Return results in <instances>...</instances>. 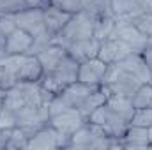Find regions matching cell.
<instances>
[{"instance_id": "cell-1", "label": "cell", "mask_w": 152, "mask_h": 150, "mask_svg": "<svg viewBox=\"0 0 152 150\" xmlns=\"http://www.w3.org/2000/svg\"><path fill=\"white\" fill-rule=\"evenodd\" d=\"M90 37H94V20L90 16H87L85 12H76L66 23V27L55 36L53 42L67 48L69 44H73L76 41H83V39Z\"/></svg>"}, {"instance_id": "cell-2", "label": "cell", "mask_w": 152, "mask_h": 150, "mask_svg": "<svg viewBox=\"0 0 152 150\" xmlns=\"http://www.w3.org/2000/svg\"><path fill=\"white\" fill-rule=\"evenodd\" d=\"M117 23H115V30L112 34L110 39H122L124 42H127L136 53H142L147 46H149V37H145L133 23L129 21H124V20H118L115 16Z\"/></svg>"}, {"instance_id": "cell-3", "label": "cell", "mask_w": 152, "mask_h": 150, "mask_svg": "<svg viewBox=\"0 0 152 150\" xmlns=\"http://www.w3.org/2000/svg\"><path fill=\"white\" fill-rule=\"evenodd\" d=\"M14 21L18 28H23L28 32L32 37L46 32V23H44V7H28L14 14Z\"/></svg>"}, {"instance_id": "cell-4", "label": "cell", "mask_w": 152, "mask_h": 150, "mask_svg": "<svg viewBox=\"0 0 152 150\" xmlns=\"http://www.w3.org/2000/svg\"><path fill=\"white\" fill-rule=\"evenodd\" d=\"M85 122H87V120L83 118V115L78 111L76 108H67V110L57 113V115H51L48 124H50L51 127H55L58 133L71 136V134L76 133Z\"/></svg>"}, {"instance_id": "cell-5", "label": "cell", "mask_w": 152, "mask_h": 150, "mask_svg": "<svg viewBox=\"0 0 152 150\" xmlns=\"http://www.w3.org/2000/svg\"><path fill=\"white\" fill-rule=\"evenodd\" d=\"M131 53H136V51L122 39H106L99 46L97 58H101L104 64H115V62L124 60Z\"/></svg>"}, {"instance_id": "cell-6", "label": "cell", "mask_w": 152, "mask_h": 150, "mask_svg": "<svg viewBox=\"0 0 152 150\" xmlns=\"http://www.w3.org/2000/svg\"><path fill=\"white\" fill-rule=\"evenodd\" d=\"M99 85H88V83H83V81H78L76 79L75 83H69L62 94H58V97L64 101V104L67 108H78Z\"/></svg>"}, {"instance_id": "cell-7", "label": "cell", "mask_w": 152, "mask_h": 150, "mask_svg": "<svg viewBox=\"0 0 152 150\" xmlns=\"http://www.w3.org/2000/svg\"><path fill=\"white\" fill-rule=\"evenodd\" d=\"M106 69H108V64H104L101 58H97V57L88 58V60L80 64L78 81H83V83H88V85H101Z\"/></svg>"}, {"instance_id": "cell-8", "label": "cell", "mask_w": 152, "mask_h": 150, "mask_svg": "<svg viewBox=\"0 0 152 150\" xmlns=\"http://www.w3.org/2000/svg\"><path fill=\"white\" fill-rule=\"evenodd\" d=\"M78 69H80V62L75 60L69 53H66L64 58H62L48 74H44V76L55 78V79H58V81L69 85V83H75L76 79H78Z\"/></svg>"}, {"instance_id": "cell-9", "label": "cell", "mask_w": 152, "mask_h": 150, "mask_svg": "<svg viewBox=\"0 0 152 150\" xmlns=\"http://www.w3.org/2000/svg\"><path fill=\"white\" fill-rule=\"evenodd\" d=\"M120 64L131 74L136 76L142 83H151L152 81V69H151V66L147 64V60L143 58L142 53H131L124 60H120Z\"/></svg>"}, {"instance_id": "cell-10", "label": "cell", "mask_w": 152, "mask_h": 150, "mask_svg": "<svg viewBox=\"0 0 152 150\" xmlns=\"http://www.w3.org/2000/svg\"><path fill=\"white\" fill-rule=\"evenodd\" d=\"M122 149H149L151 140H149V129L140 127V125H131L126 129V133L120 138Z\"/></svg>"}, {"instance_id": "cell-11", "label": "cell", "mask_w": 152, "mask_h": 150, "mask_svg": "<svg viewBox=\"0 0 152 150\" xmlns=\"http://www.w3.org/2000/svg\"><path fill=\"white\" fill-rule=\"evenodd\" d=\"M99 46H101V42H99L97 39L90 37V39H83V41H76L73 44H69L66 50H67V53H69L75 60H78V62L81 64V62H85V60H88V58L97 57Z\"/></svg>"}, {"instance_id": "cell-12", "label": "cell", "mask_w": 152, "mask_h": 150, "mask_svg": "<svg viewBox=\"0 0 152 150\" xmlns=\"http://www.w3.org/2000/svg\"><path fill=\"white\" fill-rule=\"evenodd\" d=\"M32 42H34V37L28 32H25L23 28H16L5 37V55L28 53Z\"/></svg>"}, {"instance_id": "cell-13", "label": "cell", "mask_w": 152, "mask_h": 150, "mask_svg": "<svg viewBox=\"0 0 152 150\" xmlns=\"http://www.w3.org/2000/svg\"><path fill=\"white\" fill-rule=\"evenodd\" d=\"M71 12H66V11H62V9H58V7H55V5H46L44 7V23H46V30L50 32V34H53V36H57L64 27H66V23L71 20Z\"/></svg>"}, {"instance_id": "cell-14", "label": "cell", "mask_w": 152, "mask_h": 150, "mask_svg": "<svg viewBox=\"0 0 152 150\" xmlns=\"http://www.w3.org/2000/svg\"><path fill=\"white\" fill-rule=\"evenodd\" d=\"M110 95H112V94H110V90L101 83V85H99V87H97V88H96V90H94V92H92V94H90V95H88V97H87V99L78 106V108H76V110L83 115V118H85V120H88V117L96 111L101 104H104V103H106V99H108Z\"/></svg>"}, {"instance_id": "cell-15", "label": "cell", "mask_w": 152, "mask_h": 150, "mask_svg": "<svg viewBox=\"0 0 152 150\" xmlns=\"http://www.w3.org/2000/svg\"><path fill=\"white\" fill-rule=\"evenodd\" d=\"M67 53V50L64 48V46H60V44H57V42H53V44H50V46H46L42 51H39L37 53V58L39 62H41V66H42V71H44V74H48L62 58H64V55ZM42 74V76H44Z\"/></svg>"}, {"instance_id": "cell-16", "label": "cell", "mask_w": 152, "mask_h": 150, "mask_svg": "<svg viewBox=\"0 0 152 150\" xmlns=\"http://www.w3.org/2000/svg\"><path fill=\"white\" fill-rule=\"evenodd\" d=\"M44 74L37 55H27L25 62L18 73V81H39Z\"/></svg>"}, {"instance_id": "cell-17", "label": "cell", "mask_w": 152, "mask_h": 150, "mask_svg": "<svg viewBox=\"0 0 152 150\" xmlns=\"http://www.w3.org/2000/svg\"><path fill=\"white\" fill-rule=\"evenodd\" d=\"M115 23H117L115 14H104V16L96 18L94 20V37L99 42L110 39L115 30Z\"/></svg>"}, {"instance_id": "cell-18", "label": "cell", "mask_w": 152, "mask_h": 150, "mask_svg": "<svg viewBox=\"0 0 152 150\" xmlns=\"http://www.w3.org/2000/svg\"><path fill=\"white\" fill-rule=\"evenodd\" d=\"M131 103H133L134 110H138V108H149L152 104V83H142L138 87V90L133 94Z\"/></svg>"}, {"instance_id": "cell-19", "label": "cell", "mask_w": 152, "mask_h": 150, "mask_svg": "<svg viewBox=\"0 0 152 150\" xmlns=\"http://www.w3.org/2000/svg\"><path fill=\"white\" fill-rule=\"evenodd\" d=\"M129 23H133L145 37H149V39L152 37V12L149 9H145V11L138 12L136 16H133Z\"/></svg>"}, {"instance_id": "cell-20", "label": "cell", "mask_w": 152, "mask_h": 150, "mask_svg": "<svg viewBox=\"0 0 152 150\" xmlns=\"http://www.w3.org/2000/svg\"><path fill=\"white\" fill-rule=\"evenodd\" d=\"M27 143H28L27 133H25L21 127H12L5 149H27Z\"/></svg>"}, {"instance_id": "cell-21", "label": "cell", "mask_w": 152, "mask_h": 150, "mask_svg": "<svg viewBox=\"0 0 152 150\" xmlns=\"http://www.w3.org/2000/svg\"><path fill=\"white\" fill-rule=\"evenodd\" d=\"M131 125H140V127H151L152 125V106L149 108H138L133 113Z\"/></svg>"}, {"instance_id": "cell-22", "label": "cell", "mask_w": 152, "mask_h": 150, "mask_svg": "<svg viewBox=\"0 0 152 150\" xmlns=\"http://www.w3.org/2000/svg\"><path fill=\"white\" fill-rule=\"evenodd\" d=\"M88 0H51V5L66 11V12H71V14H76V12H81L85 4Z\"/></svg>"}, {"instance_id": "cell-23", "label": "cell", "mask_w": 152, "mask_h": 150, "mask_svg": "<svg viewBox=\"0 0 152 150\" xmlns=\"http://www.w3.org/2000/svg\"><path fill=\"white\" fill-rule=\"evenodd\" d=\"M27 7V0H0V16L4 14H16Z\"/></svg>"}, {"instance_id": "cell-24", "label": "cell", "mask_w": 152, "mask_h": 150, "mask_svg": "<svg viewBox=\"0 0 152 150\" xmlns=\"http://www.w3.org/2000/svg\"><path fill=\"white\" fill-rule=\"evenodd\" d=\"M18 83V78L12 74L11 71H7L4 67V64L0 62V88L2 90H9L11 87H14Z\"/></svg>"}, {"instance_id": "cell-25", "label": "cell", "mask_w": 152, "mask_h": 150, "mask_svg": "<svg viewBox=\"0 0 152 150\" xmlns=\"http://www.w3.org/2000/svg\"><path fill=\"white\" fill-rule=\"evenodd\" d=\"M16 127V115L11 110L2 108L0 111V129H12Z\"/></svg>"}, {"instance_id": "cell-26", "label": "cell", "mask_w": 152, "mask_h": 150, "mask_svg": "<svg viewBox=\"0 0 152 150\" xmlns=\"http://www.w3.org/2000/svg\"><path fill=\"white\" fill-rule=\"evenodd\" d=\"M9 134H11V129H0V149H5L7 147Z\"/></svg>"}, {"instance_id": "cell-27", "label": "cell", "mask_w": 152, "mask_h": 150, "mask_svg": "<svg viewBox=\"0 0 152 150\" xmlns=\"http://www.w3.org/2000/svg\"><path fill=\"white\" fill-rule=\"evenodd\" d=\"M5 55V34L0 30V58Z\"/></svg>"}, {"instance_id": "cell-28", "label": "cell", "mask_w": 152, "mask_h": 150, "mask_svg": "<svg viewBox=\"0 0 152 150\" xmlns=\"http://www.w3.org/2000/svg\"><path fill=\"white\" fill-rule=\"evenodd\" d=\"M149 140H151V147H152V125L149 127Z\"/></svg>"}, {"instance_id": "cell-29", "label": "cell", "mask_w": 152, "mask_h": 150, "mask_svg": "<svg viewBox=\"0 0 152 150\" xmlns=\"http://www.w3.org/2000/svg\"><path fill=\"white\" fill-rule=\"evenodd\" d=\"M147 7H149V11L152 12V0H149V4H147Z\"/></svg>"}, {"instance_id": "cell-30", "label": "cell", "mask_w": 152, "mask_h": 150, "mask_svg": "<svg viewBox=\"0 0 152 150\" xmlns=\"http://www.w3.org/2000/svg\"><path fill=\"white\" fill-rule=\"evenodd\" d=\"M151 106H152V104H151Z\"/></svg>"}]
</instances>
